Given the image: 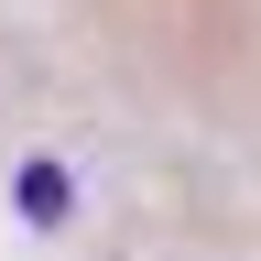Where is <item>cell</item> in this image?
Segmentation results:
<instances>
[{"label":"cell","mask_w":261,"mask_h":261,"mask_svg":"<svg viewBox=\"0 0 261 261\" xmlns=\"http://www.w3.org/2000/svg\"><path fill=\"white\" fill-rule=\"evenodd\" d=\"M22 218H65V163H22Z\"/></svg>","instance_id":"1"}]
</instances>
